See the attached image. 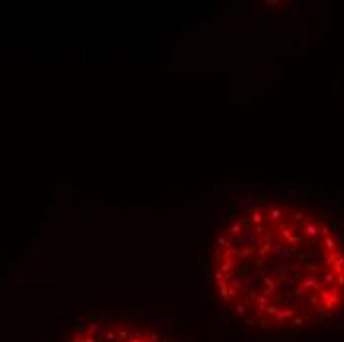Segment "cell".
Returning a JSON list of instances; mask_svg holds the SVG:
<instances>
[{
	"instance_id": "1",
	"label": "cell",
	"mask_w": 344,
	"mask_h": 342,
	"mask_svg": "<svg viewBox=\"0 0 344 342\" xmlns=\"http://www.w3.org/2000/svg\"><path fill=\"white\" fill-rule=\"evenodd\" d=\"M210 277L220 301L245 325L297 331L344 307V243L307 208L257 202L214 241Z\"/></svg>"
},
{
	"instance_id": "2",
	"label": "cell",
	"mask_w": 344,
	"mask_h": 342,
	"mask_svg": "<svg viewBox=\"0 0 344 342\" xmlns=\"http://www.w3.org/2000/svg\"><path fill=\"white\" fill-rule=\"evenodd\" d=\"M67 342H171L161 333L127 319H93L77 327Z\"/></svg>"
}]
</instances>
